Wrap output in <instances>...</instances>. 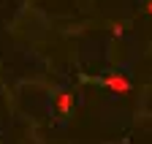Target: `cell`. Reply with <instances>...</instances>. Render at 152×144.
Here are the masks:
<instances>
[{"label": "cell", "instance_id": "obj_1", "mask_svg": "<svg viewBox=\"0 0 152 144\" xmlns=\"http://www.w3.org/2000/svg\"><path fill=\"white\" fill-rule=\"evenodd\" d=\"M101 84L109 90V93H114V95H128L130 93V79L125 74H109V76L101 79Z\"/></svg>", "mask_w": 152, "mask_h": 144}, {"label": "cell", "instance_id": "obj_2", "mask_svg": "<svg viewBox=\"0 0 152 144\" xmlns=\"http://www.w3.org/2000/svg\"><path fill=\"white\" fill-rule=\"evenodd\" d=\"M54 106H57V112H60L63 117L73 109V95L71 93H57V98H54Z\"/></svg>", "mask_w": 152, "mask_h": 144}, {"label": "cell", "instance_id": "obj_3", "mask_svg": "<svg viewBox=\"0 0 152 144\" xmlns=\"http://www.w3.org/2000/svg\"><path fill=\"white\" fill-rule=\"evenodd\" d=\"M111 33H114V35H125V27H122L120 22H111Z\"/></svg>", "mask_w": 152, "mask_h": 144}, {"label": "cell", "instance_id": "obj_4", "mask_svg": "<svg viewBox=\"0 0 152 144\" xmlns=\"http://www.w3.org/2000/svg\"><path fill=\"white\" fill-rule=\"evenodd\" d=\"M147 11H149V14H152V0H147Z\"/></svg>", "mask_w": 152, "mask_h": 144}]
</instances>
